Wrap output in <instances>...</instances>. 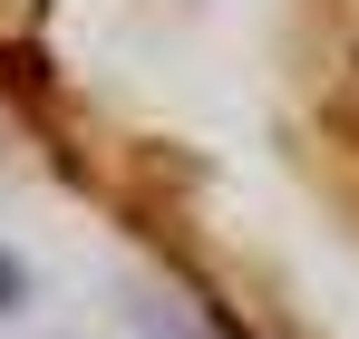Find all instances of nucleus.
<instances>
[{
	"label": "nucleus",
	"instance_id": "obj_1",
	"mask_svg": "<svg viewBox=\"0 0 359 339\" xmlns=\"http://www.w3.org/2000/svg\"><path fill=\"white\" fill-rule=\"evenodd\" d=\"M10 300H20V272H10V262H0V310H10Z\"/></svg>",
	"mask_w": 359,
	"mask_h": 339
}]
</instances>
